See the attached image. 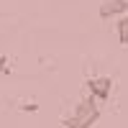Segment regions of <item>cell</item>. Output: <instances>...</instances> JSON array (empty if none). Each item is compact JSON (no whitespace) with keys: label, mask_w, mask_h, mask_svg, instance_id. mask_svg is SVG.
<instances>
[{"label":"cell","mask_w":128,"mask_h":128,"mask_svg":"<svg viewBox=\"0 0 128 128\" xmlns=\"http://www.w3.org/2000/svg\"><path fill=\"white\" fill-rule=\"evenodd\" d=\"M118 41H120V46H128V13L118 20Z\"/></svg>","instance_id":"obj_4"},{"label":"cell","mask_w":128,"mask_h":128,"mask_svg":"<svg viewBox=\"0 0 128 128\" xmlns=\"http://www.w3.org/2000/svg\"><path fill=\"white\" fill-rule=\"evenodd\" d=\"M8 69V56H0V74H5Z\"/></svg>","instance_id":"obj_6"},{"label":"cell","mask_w":128,"mask_h":128,"mask_svg":"<svg viewBox=\"0 0 128 128\" xmlns=\"http://www.w3.org/2000/svg\"><path fill=\"white\" fill-rule=\"evenodd\" d=\"M98 13H100L102 20H110V18L120 16V13H128V0H105Z\"/></svg>","instance_id":"obj_3"},{"label":"cell","mask_w":128,"mask_h":128,"mask_svg":"<svg viewBox=\"0 0 128 128\" xmlns=\"http://www.w3.org/2000/svg\"><path fill=\"white\" fill-rule=\"evenodd\" d=\"M100 120V108H98V100L87 95L77 108L72 110V115L64 120V128H92L95 123Z\"/></svg>","instance_id":"obj_1"},{"label":"cell","mask_w":128,"mask_h":128,"mask_svg":"<svg viewBox=\"0 0 128 128\" xmlns=\"http://www.w3.org/2000/svg\"><path fill=\"white\" fill-rule=\"evenodd\" d=\"M87 90H90V95L95 100L105 102L113 92V80L110 77H92V80H87Z\"/></svg>","instance_id":"obj_2"},{"label":"cell","mask_w":128,"mask_h":128,"mask_svg":"<svg viewBox=\"0 0 128 128\" xmlns=\"http://www.w3.org/2000/svg\"><path fill=\"white\" fill-rule=\"evenodd\" d=\"M20 110L23 113H38V105L36 102H20Z\"/></svg>","instance_id":"obj_5"}]
</instances>
